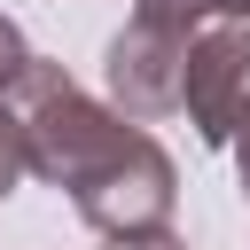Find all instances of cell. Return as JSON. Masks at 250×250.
<instances>
[{
    "instance_id": "6da1fadb",
    "label": "cell",
    "mask_w": 250,
    "mask_h": 250,
    "mask_svg": "<svg viewBox=\"0 0 250 250\" xmlns=\"http://www.w3.org/2000/svg\"><path fill=\"white\" fill-rule=\"evenodd\" d=\"M0 109H8L16 141H23L31 180H47V188H78V172L133 125L117 102H94V94H86L62 62H47V55H31V62L16 70V86L0 94Z\"/></svg>"
},
{
    "instance_id": "7a4b0ae2",
    "label": "cell",
    "mask_w": 250,
    "mask_h": 250,
    "mask_svg": "<svg viewBox=\"0 0 250 250\" xmlns=\"http://www.w3.org/2000/svg\"><path fill=\"white\" fill-rule=\"evenodd\" d=\"M219 16V0H133L125 31L109 39L102 55V78H109V102L141 125L172 117L180 94H188V47L195 31Z\"/></svg>"
},
{
    "instance_id": "3957f363",
    "label": "cell",
    "mask_w": 250,
    "mask_h": 250,
    "mask_svg": "<svg viewBox=\"0 0 250 250\" xmlns=\"http://www.w3.org/2000/svg\"><path fill=\"white\" fill-rule=\"evenodd\" d=\"M70 203H78V219L94 227V234H133V227H172V203H180V172H172V156H164V141L156 133H141V117L78 172V188H70Z\"/></svg>"
},
{
    "instance_id": "277c9868",
    "label": "cell",
    "mask_w": 250,
    "mask_h": 250,
    "mask_svg": "<svg viewBox=\"0 0 250 250\" xmlns=\"http://www.w3.org/2000/svg\"><path fill=\"white\" fill-rule=\"evenodd\" d=\"M180 109H188V125H195L211 148L234 141L242 109H250V16H211V23L195 31Z\"/></svg>"
},
{
    "instance_id": "5b68a950",
    "label": "cell",
    "mask_w": 250,
    "mask_h": 250,
    "mask_svg": "<svg viewBox=\"0 0 250 250\" xmlns=\"http://www.w3.org/2000/svg\"><path fill=\"white\" fill-rule=\"evenodd\" d=\"M16 180H31V164H23V141H16V125H8V109H0V203L16 195Z\"/></svg>"
},
{
    "instance_id": "8992f818",
    "label": "cell",
    "mask_w": 250,
    "mask_h": 250,
    "mask_svg": "<svg viewBox=\"0 0 250 250\" xmlns=\"http://www.w3.org/2000/svg\"><path fill=\"white\" fill-rule=\"evenodd\" d=\"M23 62H31V47H23V23H16V16H0V94L16 86V70H23Z\"/></svg>"
},
{
    "instance_id": "52a82bcc",
    "label": "cell",
    "mask_w": 250,
    "mask_h": 250,
    "mask_svg": "<svg viewBox=\"0 0 250 250\" xmlns=\"http://www.w3.org/2000/svg\"><path fill=\"white\" fill-rule=\"evenodd\" d=\"M102 250H188L172 227H133V234H102Z\"/></svg>"
},
{
    "instance_id": "ba28073f",
    "label": "cell",
    "mask_w": 250,
    "mask_h": 250,
    "mask_svg": "<svg viewBox=\"0 0 250 250\" xmlns=\"http://www.w3.org/2000/svg\"><path fill=\"white\" fill-rule=\"evenodd\" d=\"M227 148H234V172H242V195H250V109H242V125H234Z\"/></svg>"
},
{
    "instance_id": "9c48e42d",
    "label": "cell",
    "mask_w": 250,
    "mask_h": 250,
    "mask_svg": "<svg viewBox=\"0 0 250 250\" xmlns=\"http://www.w3.org/2000/svg\"><path fill=\"white\" fill-rule=\"evenodd\" d=\"M219 16H250V0H219Z\"/></svg>"
}]
</instances>
